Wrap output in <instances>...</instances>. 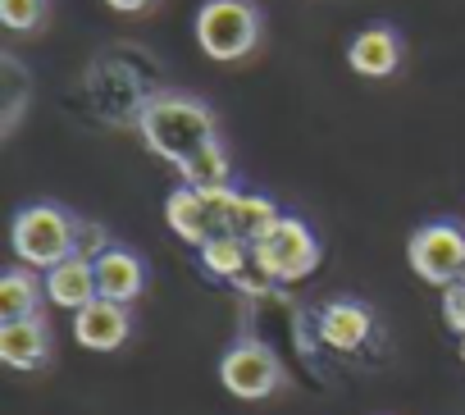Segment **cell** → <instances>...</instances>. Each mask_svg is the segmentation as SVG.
<instances>
[{
  "label": "cell",
  "instance_id": "6da1fadb",
  "mask_svg": "<svg viewBox=\"0 0 465 415\" xmlns=\"http://www.w3.org/2000/svg\"><path fill=\"white\" fill-rule=\"evenodd\" d=\"M160 92H164V69L151 51L137 46H110L83 74V101L110 128H137Z\"/></svg>",
  "mask_w": 465,
  "mask_h": 415
},
{
  "label": "cell",
  "instance_id": "7a4b0ae2",
  "mask_svg": "<svg viewBox=\"0 0 465 415\" xmlns=\"http://www.w3.org/2000/svg\"><path fill=\"white\" fill-rule=\"evenodd\" d=\"M247 301V324H252V333L247 338H256V342H265L279 361H283V370L292 374V379H302L306 388H329V370H324V342H320V329L302 315V306L274 283L270 292H261V297H242Z\"/></svg>",
  "mask_w": 465,
  "mask_h": 415
},
{
  "label": "cell",
  "instance_id": "3957f363",
  "mask_svg": "<svg viewBox=\"0 0 465 415\" xmlns=\"http://www.w3.org/2000/svg\"><path fill=\"white\" fill-rule=\"evenodd\" d=\"M137 133H142L146 151L160 155V160H169L173 169H183L187 160H196L205 146L219 142V128H214L210 105L196 101V96H187V92H160L146 105Z\"/></svg>",
  "mask_w": 465,
  "mask_h": 415
},
{
  "label": "cell",
  "instance_id": "277c9868",
  "mask_svg": "<svg viewBox=\"0 0 465 415\" xmlns=\"http://www.w3.org/2000/svg\"><path fill=\"white\" fill-rule=\"evenodd\" d=\"M10 242H15V256L33 270H55L60 261L78 256V242H83V224L60 211L51 201H37V205H24L15 215V229H10Z\"/></svg>",
  "mask_w": 465,
  "mask_h": 415
},
{
  "label": "cell",
  "instance_id": "5b68a950",
  "mask_svg": "<svg viewBox=\"0 0 465 415\" xmlns=\"http://www.w3.org/2000/svg\"><path fill=\"white\" fill-rule=\"evenodd\" d=\"M261 42V10L252 0H205L196 10V46L219 60V64H232V60H247Z\"/></svg>",
  "mask_w": 465,
  "mask_h": 415
},
{
  "label": "cell",
  "instance_id": "8992f818",
  "mask_svg": "<svg viewBox=\"0 0 465 415\" xmlns=\"http://www.w3.org/2000/svg\"><path fill=\"white\" fill-rule=\"evenodd\" d=\"M238 187H214V192H196V187H178L164 201V220L169 229L187 242V247H205L214 238H228V211Z\"/></svg>",
  "mask_w": 465,
  "mask_h": 415
},
{
  "label": "cell",
  "instance_id": "52a82bcc",
  "mask_svg": "<svg viewBox=\"0 0 465 415\" xmlns=\"http://www.w3.org/2000/svg\"><path fill=\"white\" fill-rule=\"evenodd\" d=\"M320 242H315V233L302 224V220H292V215H283L261 242H256V265L283 288V283H302V279H311L315 270H320Z\"/></svg>",
  "mask_w": 465,
  "mask_h": 415
},
{
  "label": "cell",
  "instance_id": "ba28073f",
  "mask_svg": "<svg viewBox=\"0 0 465 415\" xmlns=\"http://www.w3.org/2000/svg\"><path fill=\"white\" fill-rule=\"evenodd\" d=\"M283 379H288L283 361H279L265 342H256V338H238V342L223 351V361H219V383H223L232 397H242V401H265V397H274V392L283 388Z\"/></svg>",
  "mask_w": 465,
  "mask_h": 415
},
{
  "label": "cell",
  "instance_id": "9c48e42d",
  "mask_svg": "<svg viewBox=\"0 0 465 415\" xmlns=\"http://www.w3.org/2000/svg\"><path fill=\"white\" fill-rule=\"evenodd\" d=\"M406 261H411V270L424 283L451 288L465 274V229L460 224H447V220L415 229L411 242H406Z\"/></svg>",
  "mask_w": 465,
  "mask_h": 415
},
{
  "label": "cell",
  "instance_id": "30bf717a",
  "mask_svg": "<svg viewBox=\"0 0 465 415\" xmlns=\"http://www.w3.org/2000/svg\"><path fill=\"white\" fill-rule=\"evenodd\" d=\"M315 329H320V342L329 351H342V356H361L374 338H379V320L365 301H351V297H338V301H324L315 311Z\"/></svg>",
  "mask_w": 465,
  "mask_h": 415
},
{
  "label": "cell",
  "instance_id": "8fae6325",
  "mask_svg": "<svg viewBox=\"0 0 465 415\" xmlns=\"http://www.w3.org/2000/svg\"><path fill=\"white\" fill-rule=\"evenodd\" d=\"M133 333V315L124 301H110V297H96L92 306L74 311V338L87 347V351H119Z\"/></svg>",
  "mask_w": 465,
  "mask_h": 415
},
{
  "label": "cell",
  "instance_id": "7c38bea8",
  "mask_svg": "<svg viewBox=\"0 0 465 415\" xmlns=\"http://www.w3.org/2000/svg\"><path fill=\"white\" fill-rule=\"evenodd\" d=\"M347 64L361 78H392L397 64H401V37H397V28H388V24L361 28L351 37V46H347Z\"/></svg>",
  "mask_w": 465,
  "mask_h": 415
},
{
  "label": "cell",
  "instance_id": "4fadbf2b",
  "mask_svg": "<svg viewBox=\"0 0 465 415\" xmlns=\"http://www.w3.org/2000/svg\"><path fill=\"white\" fill-rule=\"evenodd\" d=\"M0 361L10 370H42L51 361V329L42 315L0 324Z\"/></svg>",
  "mask_w": 465,
  "mask_h": 415
},
{
  "label": "cell",
  "instance_id": "5bb4252c",
  "mask_svg": "<svg viewBox=\"0 0 465 415\" xmlns=\"http://www.w3.org/2000/svg\"><path fill=\"white\" fill-rule=\"evenodd\" d=\"M46 301L51 306H64V311H83V306H92L96 297H101V288H96V261L92 256H69V261H60L55 270H46Z\"/></svg>",
  "mask_w": 465,
  "mask_h": 415
},
{
  "label": "cell",
  "instance_id": "9a60e30c",
  "mask_svg": "<svg viewBox=\"0 0 465 415\" xmlns=\"http://www.w3.org/2000/svg\"><path fill=\"white\" fill-rule=\"evenodd\" d=\"M96 288H101V297L128 306V301L142 297L146 270H142V261H137L128 247H105V252L96 256Z\"/></svg>",
  "mask_w": 465,
  "mask_h": 415
},
{
  "label": "cell",
  "instance_id": "2e32d148",
  "mask_svg": "<svg viewBox=\"0 0 465 415\" xmlns=\"http://www.w3.org/2000/svg\"><path fill=\"white\" fill-rule=\"evenodd\" d=\"M279 205L270 196H256V192H238L232 196V211H228V238H238L247 247H256L274 224H279Z\"/></svg>",
  "mask_w": 465,
  "mask_h": 415
},
{
  "label": "cell",
  "instance_id": "e0dca14e",
  "mask_svg": "<svg viewBox=\"0 0 465 415\" xmlns=\"http://www.w3.org/2000/svg\"><path fill=\"white\" fill-rule=\"evenodd\" d=\"M201 265L232 288V283H238V279L256 265V247H247V242H238V238H214V242L201 247Z\"/></svg>",
  "mask_w": 465,
  "mask_h": 415
},
{
  "label": "cell",
  "instance_id": "ac0fdd59",
  "mask_svg": "<svg viewBox=\"0 0 465 415\" xmlns=\"http://www.w3.org/2000/svg\"><path fill=\"white\" fill-rule=\"evenodd\" d=\"M42 297H46V283H37V274L10 270L5 279H0V324H5V320H28V315H37Z\"/></svg>",
  "mask_w": 465,
  "mask_h": 415
},
{
  "label": "cell",
  "instance_id": "d6986e66",
  "mask_svg": "<svg viewBox=\"0 0 465 415\" xmlns=\"http://www.w3.org/2000/svg\"><path fill=\"white\" fill-rule=\"evenodd\" d=\"M0 87H5V114H0V133H15L24 110H28V96H33V83H28V69L19 64V55H0Z\"/></svg>",
  "mask_w": 465,
  "mask_h": 415
},
{
  "label": "cell",
  "instance_id": "ffe728a7",
  "mask_svg": "<svg viewBox=\"0 0 465 415\" xmlns=\"http://www.w3.org/2000/svg\"><path fill=\"white\" fill-rule=\"evenodd\" d=\"M178 173H183V187H196V192L232 187V183H228V173H232V169H228V151H223L219 142H214V146H205L196 160H187Z\"/></svg>",
  "mask_w": 465,
  "mask_h": 415
},
{
  "label": "cell",
  "instance_id": "44dd1931",
  "mask_svg": "<svg viewBox=\"0 0 465 415\" xmlns=\"http://www.w3.org/2000/svg\"><path fill=\"white\" fill-rule=\"evenodd\" d=\"M0 24L10 33H37L46 24V0H0Z\"/></svg>",
  "mask_w": 465,
  "mask_h": 415
},
{
  "label": "cell",
  "instance_id": "7402d4cb",
  "mask_svg": "<svg viewBox=\"0 0 465 415\" xmlns=\"http://www.w3.org/2000/svg\"><path fill=\"white\" fill-rule=\"evenodd\" d=\"M442 320L456 338H465V274L451 288H442Z\"/></svg>",
  "mask_w": 465,
  "mask_h": 415
},
{
  "label": "cell",
  "instance_id": "603a6c76",
  "mask_svg": "<svg viewBox=\"0 0 465 415\" xmlns=\"http://www.w3.org/2000/svg\"><path fill=\"white\" fill-rule=\"evenodd\" d=\"M105 5L114 15H146V10H155V0H105Z\"/></svg>",
  "mask_w": 465,
  "mask_h": 415
},
{
  "label": "cell",
  "instance_id": "cb8c5ba5",
  "mask_svg": "<svg viewBox=\"0 0 465 415\" xmlns=\"http://www.w3.org/2000/svg\"><path fill=\"white\" fill-rule=\"evenodd\" d=\"M460 361H465V338H460Z\"/></svg>",
  "mask_w": 465,
  "mask_h": 415
}]
</instances>
